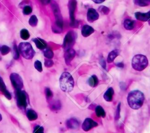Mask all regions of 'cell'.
<instances>
[{
  "instance_id": "cell-1",
  "label": "cell",
  "mask_w": 150,
  "mask_h": 133,
  "mask_svg": "<svg viewBox=\"0 0 150 133\" xmlns=\"http://www.w3.org/2000/svg\"><path fill=\"white\" fill-rule=\"evenodd\" d=\"M144 99L145 97L142 92L138 90H134L128 94L127 103L131 108L137 110L142 107Z\"/></svg>"
},
{
  "instance_id": "cell-2",
  "label": "cell",
  "mask_w": 150,
  "mask_h": 133,
  "mask_svg": "<svg viewBox=\"0 0 150 133\" xmlns=\"http://www.w3.org/2000/svg\"><path fill=\"white\" fill-rule=\"evenodd\" d=\"M60 87L62 91L65 92H71L74 88V82L71 75L67 72H63L59 79Z\"/></svg>"
},
{
  "instance_id": "cell-3",
  "label": "cell",
  "mask_w": 150,
  "mask_h": 133,
  "mask_svg": "<svg viewBox=\"0 0 150 133\" xmlns=\"http://www.w3.org/2000/svg\"><path fill=\"white\" fill-rule=\"evenodd\" d=\"M131 65L132 68L135 71H142L148 65V60L145 55L137 54L133 57Z\"/></svg>"
},
{
  "instance_id": "cell-4",
  "label": "cell",
  "mask_w": 150,
  "mask_h": 133,
  "mask_svg": "<svg viewBox=\"0 0 150 133\" xmlns=\"http://www.w3.org/2000/svg\"><path fill=\"white\" fill-rule=\"evenodd\" d=\"M18 50L22 56L26 60H31L35 54L32 45L28 42H22L19 44Z\"/></svg>"
},
{
  "instance_id": "cell-5",
  "label": "cell",
  "mask_w": 150,
  "mask_h": 133,
  "mask_svg": "<svg viewBox=\"0 0 150 133\" xmlns=\"http://www.w3.org/2000/svg\"><path fill=\"white\" fill-rule=\"evenodd\" d=\"M52 8L56 19L55 26L53 27V31L54 33H60L62 31L63 26V22L60 10L56 4H53L52 5Z\"/></svg>"
},
{
  "instance_id": "cell-6",
  "label": "cell",
  "mask_w": 150,
  "mask_h": 133,
  "mask_svg": "<svg viewBox=\"0 0 150 133\" xmlns=\"http://www.w3.org/2000/svg\"><path fill=\"white\" fill-rule=\"evenodd\" d=\"M16 99L18 106L22 108L25 109L28 104V96L25 91L16 90Z\"/></svg>"
},
{
  "instance_id": "cell-7",
  "label": "cell",
  "mask_w": 150,
  "mask_h": 133,
  "mask_svg": "<svg viewBox=\"0 0 150 133\" xmlns=\"http://www.w3.org/2000/svg\"><path fill=\"white\" fill-rule=\"evenodd\" d=\"M76 38V34L73 31H69L66 34L63 43V48L66 51L74 45Z\"/></svg>"
},
{
  "instance_id": "cell-8",
  "label": "cell",
  "mask_w": 150,
  "mask_h": 133,
  "mask_svg": "<svg viewBox=\"0 0 150 133\" xmlns=\"http://www.w3.org/2000/svg\"><path fill=\"white\" fill-rule=\"evenodd\" d=\"M11 83L16 90H21L23 88V80L21 77L17 73H12L10 75Z\"/></svg>"
},
{
  "instance_id": "cell-9",
  "label": "cell",
  "mask_w": 150,
  "mask_h": 133,
  "mask_svg": "<svg viewBox=\"0 0 150 133\" xmlns=\"http://www.w3.org/2000/svg\"><path fill=\"white\" fill-rule=\"evenodd\" d=\"M76 8V2L75 0H70L69 4L70 19V26L71 27H75L77 25L74 17V11Z\"/></svg>"
},
{
  "instance_id": "cell-10",
  "label": "cell",
  "mask_w": 150,
  "mask_h": 133,
  "mask_svg": "<svg viewBox=\"0 0 150 133\" xmlns=\"http://www.w3.org/2000/svg\"><path fill=\"white\" fill-rule=\"evenodd\" d=\"M97 123L94 121L93 119L90 118H86L82 123L81 128L84 131H88L89 130L95 127H97Z\"/></svg>"
},
{
  "instance_id": "cell-11",
  "label": "cell",
  "mask_w": 150,
  "mask_h": 133,
  "mask_svg": "<svg viewBox=\"0 0 150 133\" xmlns=\"http://www.w3.org/2000/svg\"><path fill=\"white\" fill-rule=\"evenodd\" d=\"M99 18V14L94 8H89L87 13V19L89 22H93Z\"/></svg>"
},
{
  "instance_id": "cell-12",
  "label": "cell",
  "mask_w": 150,
  "mask_h": 133,
  "mask_svg": "<svg viewBox=\"0 0 150 133\" xmlns=\"http://www.w3.org/2000/svg\"><path fill=\"white\" fill-rule=\"evenodd\" d=\"M76 55V51L73 48H69L65 51L64 57L65 62L67 65H69L73 59L74 58Z\"/></svg>"
},
{
  "instance_id": "cell-13",
  "label": "cell",
  "mask_w": 150,
  "mask_h": 133,
  "mask_svg": "<svg viewBox=\"0 0 150 133\" xmlns=\"http://www.w3.org/2000/svg\"><path fill=\"white\" fill-rule=\"evenodd\" d=\"M135 17L137 19L142 22H146L150 20V11L146 13L137 12L135 13Z\"/></svg>"
},
{
  "instance_id": "cell-14",
  "label": "cell",
  "mask_w": 150,
  "mask_h": 133,
  "mask_svg": "<svg viewBox=\"0 0 150 133\" xmlns=\"http://www.w3.org/2000/svg\"><path fill=\"white\" fill-rule=\"evenodd\" d=\"M94 32V29L88 24H84L81 30V34L84 37H87Z\"/></svg>"
},
{
  "instance_id": "cell-15",
  "label": "cell",
  "mask_w": 150,
  "mask_h": 133,
  "mask_svg": "<svg viewBox=\"0 0 150 133\" xmlns=\"http://www.w3.org/2000/svg\"><path fill=\"white\" fill-rule=\"evenodd\" d=\"M0 91L3 93V94L9 100H11L12 98L11 94L6 89V85L2 79V78L0 76Z\"/></svg>"
},
{
  "instance_id": "cell-16",
  "label": "cell",
  "mask_w": 150,
  "mask_h": 133,
  "mask_svg": "<svg viewBox=\"0 0 150 133\" xmlns=\"http://www.w3.org/2000/svg\"><path fill=\"white\" fill-rule=\"evenodd\" d=\"M32 40L34 42L36 47L39 50H44L47 47L46 41L40 38H33Z\"/></svg>"
},
{
  "instance_id": "cell-17",
  "label": "cell",
  "mask_w": 150,
  "mask_h": 133,
  "mask_svg": "<svg viewBox=\"0 0 150 133\" xmlns=\"http://www.w3.org/2000/svg\"><path fill=\"white\" fill-rule=\"evenodd\" d=\"M79 121L74 118H70L66 121V126L70 129H76L79 128Z\"/></svg>"
},
{
  "instance_id": "cell-18",
  "label": "cell",
  "mask_w": 150,
  "mask_h": 133,
  "mask_svg": "<svg viewBox=\"0 0 150 133\" xmlns=\"http://www.w3.org/2000/svg\"><path fill=\"white\" fill-rule=\"evenodd\" d=\"M114 94V91L112 88L110 87L108 88V89L105 91L103 96L104 100L107 102H111L112 100Z\"/></svg>"
},
{
  "instance_id": "cell-19",
  "label": "cell",
  "mask_w": 150,
  "mask_h": 133,
  "mask_svg": "<svg viewBox=\"0 0 150 133\" xmlns=\"http://www.w3.org/2000/svg\"><path fill=\"white\" fill-rule=\"evenodd\" d=\"M124 28L127 30H132L135 26V22L134 20L127 19L124 21L123 23Z\"/></svg>"
},
{
  "instance_id": "cell-20",
  "label": "cell",
  "mask_w": 150,
  "mask_h": 133,
  "mask_svg": "<svg viewBox=\"0 0 150 133\" xmlns=\"http://www.w3.org/2000/svg\"><path fill=\"white\" fill-rule=\"evenodd\" d=\"M120 51L118 50H114L112 51H111L110 52H109L107 58V61L108 63H111L114 61V60H115V58L119 55Z\"/></svg>"
},
{
  "instance_id": "cell-21",
  "label": "cell",
  "mask_w": 150,
  "mask_h": 133,
  "mask_svg": "<svg viewBox=\"0 0 150 133\" xmlns=\"http://www.w3.org/2000/svg\"><path fill=\"white\" fill-rule=\"evenodd\" d=\"M26 116L30 121H34L38 118L37 113L33 110L32 109H29L27 110Z\"/></svg>"
},
{
  "instance_id": "cell-22",
  "label": "cell",
  "mask_w": 150,
  "mask_h": 133,
  "mask_svg": "<svg viewBox=\"0 0 150 133\" xmlns=\"http://www.w3.org/2000/svg\"><path fill=\"white\" fill-rule=\"evenodd\" d=\"M88 83L91 87H96L98 83V79L96 75H92L88 79Z\"/></svg>"
},
{
  "instance_id": "cell-23",
  "label": "cell",
  "mask_w": 150,
  "mask_h": 133,
  "mask_svg": "<svg viewBox=\"0 0 150 133\" xmlns=\"http://www.w3.org/2000/svg\"><path fill=\"white\" fill-rule=\"evenodd\" d=\"M95 112L96 114L98 117H105V112L104 110V108L101 106H96L95 108Z\"/></svg>"
},
{
  "instance_id": "cell-24",
  "label": "cell",
  "mask_w": 150,
  "mask_h": 133,
  "mask_svg": "<svg viewBox=\"0 0 150 133\" xmlns=\"http://www.w3.org/2000/svg\"><path fill=\"white\" fill-rule=\"evenodd\" d=\"M43 54L44 56L47 59H52L54 55L53 51L48 47H46L45 49L43 50Z\"/></svg>"
},
{
  "instance_id": "cell-25",
  "label": "cell",
  "mask_w": 150,
  "mask_h": 133,
  "mask_svg": "<svg viewBox=\"0 0 150 133\" xmlns=\"http://www.w3.org/2000/svg\"><path fill=\"white\" fill-rule=\"evenodd\" d=\"M50 107L52 110H57L61 108V104L59 101H52L50 103Z\"/></svg>"
},
{
  "instance_id": "cell-26",
  "label": "cell",
  "mask_w": 150,
  "mask_h": 133,
  "mask_svg": "<svg viewBox=\"0 0 150 133\" xmlns=\"http://www.w3.org/2000/svg\"><path fill=\"white\" fill-rule=\"evenodd\" d=\"M20 37L22 40H26L30 37V34L28 30L23 29L20 32Z\"/></svg>"
},
{
  "instance_id": "cell-27",
  "label": "cell",
  "mask_w": 150,
  "mask_h": 133,
  "mask_svg": "<svg viewBox=\"0 0 150 133\" xmlns=\"http://www.w3.org/2000/svg\"><path fill=\"white\" fill-rule=\"evenodd\" d=\"M134 3L139 6H146L149 4L147 0H134Z\"/></svg>"
},
{
  "instance_id": "cell-28",
  "label": "cell",
  "mask_w": 150,
  "mask_h": 133,
  "mask_svg": "<svg viewBox=\"0 0 150 133\" xmlns=\"http://www.w3.org/2000/svg\"><path fill=\"white\" fill-rule=\"evenodd\" d=\"M38 22V20L37 17L35 15L31 16V17L29 20V24L32 27H35L37 25Z\"/></svg>"
},
{
  "instance_id": "cell-29",
  "label": "cell",
  "mask_w": 150,
  "mask_h": 133,
  "mask_svg": "<svg viewBox=\"0 0 150 133\" xmlns=\"http://www.w3.org/2000/svg\"><path fill=\"white\" fill-rule=\"evenodd\" d=\"M13 57L15 60H18L19 58V51L18 47L15 44H14L13 47Z\"/></svg>"
},
{
  "instance_id": "cell-30",
  "label": "cell",
  "mask_w": 150,
  "mask_h": 133,
  "mask_svg": "<svg viewBox=\"0 0 150 133\" xmlns=\"http://www.w3.org/2000/svg\"><path fill=\"white\" fill-rule=\"evenodd\" d=\"M10 51H11V48L7 46L4 45L1 47V53L3 55H5L8 54L10 52Z\"/></svg>"
},
{
  "instance_id": "cell-31",
  "label": "cell",
  "mask_w": 150,
  "mask_h": 133,
  "mask_svg": "<svg viewBox=\"0 0 150 133\" xmlns=\"http://www.w3.org/2000/svg\"><path fill=\"white\" fill-rule=\"evenodd\" d=\"M32 8L31 6H30L29 5L25 6L22 10L23 13L25 15H28L32 13Z\"/></svg>"
},
{
  "instance_id": "cell-32",
  "label": "cell",
  "mask_w": 150,
  "mask_h": 133,
  "mask_svg": "<svg viewBox=\"0 0 150 133\" xmlns=\"http://www.w3.org/2000/svg\"><path fill=\"white\" fill-rule=\"evenodd\" d=\"M34 66L35 68V69L38 71L39 72H41L42 71V62L39 61V60H36L35 63H34Z\"/></svg>"
},
{
  "instance_id": "cell-33",
  "label": "cell",
  "mask_w": 150,
  "mask_h": 133,
  "mask_svg": "<svg viewBox=\"0 0 150 133\" xmlns=\"http://www.w3.org/2000/svg\"><path fill=\"white\" fill-rule=\"evenodd\" d=\"M45 94H46V99L48 100H50L53 97V93H52V90L48 88H46L45 89Z\"/></svg>"
},
{
  "instance_id": "cell-34",
  "label": "cell",
  "mask_w": 150,
  "mask_h": 133,
  "mask_svg": "<svg viewBox=\"0 0 150 133\" xmlns=\"http://www.w3.org/2000/svg\"><path fill=\"white\" fill-rule=\"evenodd\" d=\"M33 133H44V128L40 125H36L33 128Z\"/></svg>"
},
{
  "instance_id": "cell-35",
  "label": "cell",
  "mask_w": 150,
  "mask_h": 133,
  "mask_svg": "<svg viewBox=\"0 0 150 133\" xmlns=\"http://www.w3.org/2000/svg\"><path fill=\"white\" fill-rule=\"evenodd\" d=\"M53 65V61L51 59H47L45 61V66L46 67L49 68L52 66Z\"/></svg>"
},
{
  "instance_id": "cell-36",
  "label": "cell",
  "mask_w": 150,
  "mask_h": 133,
  "mask_svg": "<svg viewBox=\"0 0 150 133\" xmlns=\"http://www.w3.org/2000/svg\"><path fill=\"white\" fill-rule=\"evenodd\" d=\"M120 103L118 104L116 111H115V120H118L120 117Z\"/></svg>"
},
{
  "instance_id": "cell-37",
  "label": "cell",
  "mask_w": 150,
  "mask_h": 133,
  "mask_svg": "<svg viewBox=\"0 0 150 133\" xmlns=\"http://www.w3.org/2000/svg\"><path fill=\"white\" fill-rule=\"evenodd\" d=\"M100 64L105 69L106 68V64H105V61L104 60V59L103 58H101L100 60Z\"/></svg>"
},
{
  "instance_id": "cell-38",
  "label": "cell",
  "mask_w": 150,
  "mask_h": 133,
  "mask_svg": "<svg viewBox=\"0 0 150 133\" xmlns=\"http://www.w3.org/2000/svg\"><path fill=\"white\" fill-rule=\"evenodd\" d=\"M40 2L43 4V5H47L49 4L50 2V0H39Z\"/></svg>"
},
{
  "instance_id": "cell-39",
  "label": "cell",
  "mask_w": 150,
  "mask_h": 133,
  "mask_svg": "<svg viewBox=\"0 0 150 133\" xmlns=\"http://www.w3.org/2000/svg\"><path fill=\"white\" fill-rule=\"evenodd\" d=\"M91 1H93L96 4H101V3H103V2H104L105 0H91Z\"/></svg>"
},
{
  "instance_id": "cell-40",
  "label": "cell",
  "mask_w": 150,
  "mask_h": 133,
  "mask_svg": "<svg viewBox=\"0 0 150 133\" xmlns=\"http://www.w3.org/2000/svg\"><path fill=\"white\" fill-rule=\"evenodd\" d=\"M116 65L118 66V67H120V68H123L124 67V64L122 62H118V63H117L116 64Z\"/></svg>"
},
{
  "instance_id": "cell-41",
  "label": "cell",
  "mask_w": 150,
  "mask_h": 133,
  "mask_svg": "<svg viewBox=\"0 0 150 133\" xmlns=\"http://www.w3.org/2000/svg\"><path fill=\"white\" fill-rule=\"evenodd\" d=\"M2 116H1V114H0V121L2 120Z\"/></svg>"
},
{
  "instance_id": "cell-42",
  "label": "cell",
  "mask_w": 150,
  "mask_h": 133,
  "mask_svg": "<svg viewBox=\"0 0 150 133\" xmlns=\"http://www.w3.org/2000/svg\"><path fill=\"white\" fill-rule=\"evenodd\" d=\"M147 1H148L149 3H150V0H147Z\"/></svg>"
},
{
  "instance_id": "cell-43",
  "label": "cell",
  "mask_w": 150,
  "mask_h": 133,
  "mask_svg": "<svg viewBox=\"0 0 150 133\" xmlns=\"http://www.w3.org/2000/svg\"><path fill=\"white\" fill-rule=\"evenodd\" d=\"M0 51H1V47H0Z\"/></svg>"
}]
</instances>
